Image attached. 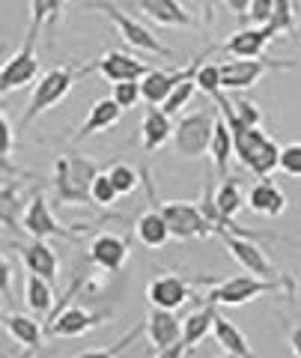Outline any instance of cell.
I'll list each match as a JSON object with an SVG mask.
<instances>
[{
  "label": "cell",
  "mask_w": 301,
  "mask_h": 358,
  "mask_svg": "<svg viewBox=\"0 0 301 358\" xmlns=\"http://www.w3.org/2000/svg\"><path fill=\"white\" fill-rule=\"evenodd\" d=\"M197 90H200V87H197V72H194V75H188L185 81H182L179 87H176L170 96H167V102H164L161 108H164L170 117H173V114H179L182 108H188V102H191V99H194Z\"/></svg>",
  "instance_id": "obj_31"
},
{
  "label": "cell",
  "mask_w": 301,
  "mask_h": 358,
  "mask_svg": "<svg viewBox=\"0 0 301 358\" xmlns=\"http://www.w3.org/2000/svg\"><path fill=\"white\" fill-rule=\"evenodd\" d=\"M66 13V0H30V24L33 27H57Z\"/></svg>",
  "instance_id": "obj_29"
},
{
  "label": "cell",
  "mask_w": 301,
  "mask_h": 358,
  "mask_svg": "<svg viewBox=\"0 0 301 358\" xmlns=\"http://www.w3.org/2000/svg\"><path fill=\"white\" fill-rule=\"evenodd\" d=\"M215 236L224 242V248L230 251V257L244 268V272L260 275V278H286L281 268L265 257V251L260 248V245L254 242L256 236H244V233H233V230H218Z\"/></svg>",
  "instance_id": "obj_9"
},
{
  "label": "cell",
  "mask_w": 301,
  "mask_h": 358,
  "mask_svg": "<svg viewBox=\"0 0 301 358\" xmlns=\"http://www.w3.org/2000/svg\"><path fill=\"white\" fill-rule=\"evenodd\" d=\"M281 171L286 176H301V141H293L281 147Z\"/></svg>",
  "instance_id": "obj_37"
},
{
  "label": "cell",
  "mask_w": 301,
  "mask_h": 358,
  "mask_svg": "<svg viewBox=\"0 0 301 358\" xmlns=\"http://www.w3.org/2000/svg\"><path fill=\"white\" fill-rule=\"evenodd\" d=\"M233 108H236V114H239L244 122H251V126H260V122H263L260 108H256V105L251 102V99H244V96L233 99Z\"/></svg>",
  "instance_id": "obj_39"
},
{
  "label": "cell",
  "mask_w": 301,
  "mask_h": 358,
  "mask_svg": "<svg viewBox=\"0 0 301 358\" xmlns=\"http://www.w3.org/2000/svg\"><path fill=\"white\" fill-rule=\"evenodd\" d=\"M194 284L197 281H185V278H179V275L164 272V275L152 278V281L147 284V299H149L152 308L176 310V308L188 305L191 299H200V296H194V289H191Z\"/></svg>",
  "instance_id": "obj_12"
},
{
  "label": "cell",
  "mask_w": 301,
  "mask_h": 358,
  "mask_svg": "<svg viewBox=\"0 0 301 358\" xmlns=\"http://www.w3.org/2000/svg\"><path fill=\"white\" fill-rule=\"evenodd\" d=\"M81 9H84V13H102V15H108L117 24L122 42L131 45V48L147 51V54H161V57H173V51L167 48V45H161L159 36H155L149 27H143L140 21H135V18H129L117 3H110V0H90V3H84Z\"/></svg>",
  "instance_id": "obj_5"
},
{
  "label": "cell",
  "mask_w": 301,
  "mask_h": 358,
  "mask_svg": "<svg viewBox=\"0 0 301 358\" xmlns=\"http://www.w3.org/2000/svg\"><path fill=\"white\" fill-rule=\"evenodd\" d=\"M78 75H84V69H75V66H54L45 75H39V84L33 87V93L27 99V108H24V114H21L18 129H27L30 122H36L42 114L57 108L63 99L72 93Z\"/></svg>",
  "instance_id": "obj_3"
},
{
  "label": "cell",
  "mask_w": 301,
  "mask_h": 358,
  "mask_svg": "<svg viewBox=\"0 0 301 358\" xmlns=\"http://www.w3.org/2000/svg\"><path fill=\"white\" fill-rule=\"evenodd\" d=\"M281 69H298V63L272 57H236L221 66V84H224V93H242V90L256 87L265 75Z\"/></svg>",
  "instance_id": "obj_6"
},
{
  "label": "cell",
  "mask_w": 301,
  "mask_h": 358,
  "mask_svg": "<svg viewBox=\"0 0 301 358\" xmlns=\"http://www.w3.org/2000/svg\"><path fill=\"white\" fill-rule=\"evenodd\" d=\"M209 155H212V162H215L218 176L224 179L230 173V159L236 155V143H233V129L227 126V120L221 110H218V120H215V134H212V143H209Z\"/></svg>",
  "instance_id": "obj_26"
},
{
  "label": "cell",
  "mask_w": 301,
  "mask_h": 358,
  "mask_svg": "<svg viewBox=\"0 0 301 358\" xmlns=\"http://www.w3.org/2000/svg\"><path fill=\"white\" fill-rule=\"evenodd\" d=\"M147 192H149V200H155V192H152V182L147 179ZM161 209V215L170 227L173 239H203V236H212L215 233V224H212L200 203H185V200H155Z\"/></svg>",
  "instance_id": "obj_4"
},
{
  "label": "cell",
  "mask_w": 301,
  "mask_h": 358,
  "mask_svg": "<svg viewBox=\"0 0 301 358\" xmlns=\"http://www.w3.org/2000/svg\"><path fill=\"white\" fill-rule=\"evenodd\" d=\"M117 185H114V179H110L108 171H98L96 179L90 182V200H93V206H114L117 203Z\"/></svg>",
  "instance_id": "obj_30"
},
{
  "label": "cell",
  "mask_w": 301,
  "mask_h": 358,
  "mask_svg": "<svg viewBox=\"0 0 301 358\" xmlns=\"http://www.w3.org/2000/svg\"><path fill=\"white\" fill-rule=\"evenodd\" d=\"M0 129H3V150H0V155H3V162H9V155H13V141H15V129H13V122L6 120V114L0 117Z\"/></svg>",
  "instance_id": "obj_40"
},
{
  "label": "cell",
  "mask_w": 301,
  "mask_h": 358,
  "mask_svg": "<svg viewBox=\"0 0 301 358\" xmlns=\"http://www.w3.org/2000/svg\"><path fill=\"white\" fill-rule=\"evenodd\" d=\"M135 6L161 27H194L197 21L179 0H135Z\"/></svg>",
  "instance_id": "obj_22"
},
{
  "label": "cell",
  "mask_w": 301,
  "mask_h": 358,
  "mask_svg": "<svg viewBox=\"0 0 301 358\" xmlns=\"http://www.w3.org/2000/svg\"><path fill=\"white\" fill-rule=\"evenodd\" d=\"M108 173H110V179H114V185H117L119 197H122V194H135V192H138V185H140V176H143V173H138L131 164H122V162L110 164V167H108Z\"/></svg>",
  "instance_id": "obj_34"
},
{
  "label": "cell",
  "mask_w": 301,
  "mask_h": 358,
  "mask_svg": "<svg viewBox=\"0 0 301 358\" xmlns=\"http://www.w3.org/2000/svg\"><path fill=\"white\" fill-rule=\"evenodd\" d=\"M218 110L224 114L227 126L233 129V143H236V159L242 167H248L254 171L256 176H272V171L281 167V147L265 134L260 126H251V122H244L236 108H233L230 99L221 93L215 99Z\"/></svg>",
  "instance_id": "obj_1"
},
{
  "label": "cell",
  "mask_w": 301,
  "mask_h": 358,
  "mask_svg": "<svg viewBox=\"0 0 301 358\" xmlns=\"http://www.w3.org/2000/svg\"><path fill=\"white\" fill-rule=\"evenodd\" d=\"M277 36V33L265 24V27H242L236 30L233 36L221 45V51H227L230 57H265V48H269V42Z\"/></svg>",
  "instance_id": "obj_18"
},
{
  "label": "cell",
  "mask_w": 301,
  "mask_h": 358,
  "mask_svg": "<svg viewBox=\"0 0 301 358\" xmlns=\"http://www.w3.org/2000/svg\"><path fill=\"white\" fill-rule=\"evenodd\" d=\"M102 322H105L102 313H93L87 308L69 305V308H63L60 313H54V317H51L48 334H51V338H81V334L93 331L96 326H102Z\"/></svg>",
  "instance_id": "obj_16"
},
{
  "label": "cell",
  "mask_w": 301,
  "mask_h": 358,
  "mask_svg": "<svg viewBox=\"0 0 301 358\" xmlns=\"http://www.w3.org/2000/svg\"><path fill=\"white\" fill-rule=\"evenodd\" d=\"M215 313H218V305H212V301H206L203 308L188 313L182 320V341L176 346H170V350L164 352V358H179L185 352H191L200 341H206V334L212 331V326H215Z\"/></svg>",
  "instance_id": "obj_14"
},
{
  "label": "cell",
  "mask_w": 301,
  "mask_h": 358,
  "mask_svg": "<svg viewBox=\"0 0 301 358\" xmlns=\"http://www.w3.org/2000/svg\"><path fill=\"white\" fill-rule=\"evenodd\" d=\"M21 227H24L33 239H75L78 233L87 230L84 224H78V227H72V230L66 227V224H60L57 218H54L45 194H33L30 197L24 215H21Z\"/></svg>",
  "instance_id": "obj_10"
},
{
  "label": "cell",
  "mask_w": 301,
  "mask_h": 358,
  "mask_svg": "<svg viewBox=\"0 0 301 358\" xmlns=\"http://www.w3.org/2000/svg\"><path fill=\"white\" fill-rule=\"evenodd\" d=\"M295 39H298V42H301V27H298V33H295Z\"/></svg>",
  "instance_id": "obj_44"
},
{
  "label": "cell",
  "mask_w": 301,
  "mask_h": 358,
  "mask_svg": "<svg viewBox=\"0 0 301 358\" xmlns=\"http://www.w3.org/2000/svg\"><path fill=\"white\" fill-rule=\"evenodd\" d=\"M260 296H284L295 299V278H260V275H233V278H218L212 289H206L203 301H212L218 308H239Z\"/></svg>",
  "instance_id": "obj_2"
},
{
  "label": "cell",
  "mask_w": 301,
  "mask_h": 358,
  "mask_svg": "<svg viewBox=\"0 0 301 358\" xmlns=\"http://www.w3.org/2000/svg\"><path fill=\"white\" fill-rule=\"evenodd\" d=\"M36 39H39V27L27 30L24 36V45L3 63V69H0V93L9 96L13 90H21L33 84L39 78V57H36Z\"/></svg>",
  "instance_id": "obj_8"
},
{
  "label": "cell",
  "mask_w": 301,
  "mask_h": 358,
  "mask_svg": "<svg viewBox=\"0 0 301 358\" xmlns=\"http://www.w3.org/2000/svg\"><path fill=\"white\" fill-rule=\"evenodd\" d=\"M289 346H293V355L301 358V326L293 329V334H289Z\"/></svg>",
  "instance_id": "obj_43"
},
{
  "label": "cell",
  "mask_w": 301,
  "mask_h": 358,
  "mask_svg": "<svg viewBox=\"0 0 301 358\" xmlns=\"http://www.w3.org/2000/svg\"><path fill=\"white\" fill-rule=\"evenodd\" d=\"M98 72L105 81L117 84V81H140L143 75L149 72V66L143 63L135 54H126V51H105L93 66H84V75Z\"/></svg>",
  "instance_id": "obj_11"
},
{
  "label": "cell",
  "mask_w": 301,
  "mask_h": 358,
  "mask_svg": "<svg viewBox=\"0 0 301 358\" xmlns=\"http://www.w3.org/2000/svg\"><path fill=\"white\" fill-rule=\"evenodd\" d=\"M0 268H3V301H9L13 299V266H9L6 257H3V266Z\"/></svg>",
  "instance_id": "obj_42"
},
{
  "label": "cell",
  "mask_w": 301,
  "mask_h": 358,
  "mask_svg": "<svg viewBox=\"0 0 301 358\" xmlns=\"http://www.w3.org/2000/svg\"><path fill=\"white\" fill-rule=\"evenodd\" d=\"M18 251H21V263H24L27 272L48 278L51 284L57 281V275H60V260H57V251H54L45 239H33V242H27V245H18Z\"/></svg>",
  "instance_id": "obj_21"
},
{
  "label": "cell",
  "mask_w": 301,
  "mask_h": 358,
  "mask_svg": "<svg viewBox=\"0 0 301 358\" xmlns=\"http://www.w3.org/2000/svg\"><path fill=\"white\" fill-rule=\"evenodd\" d=\"M24 301H27V310H30V313H36V317H45V313H51L54 289H51V281H48V278L27 272V281H24Z\"/></svg>",
  "instance_id": "obj_28"
},
{
  "label": "cell",
  "mask_w": 301,
  "mask_h": 358,
  "mask_svg": "<svg viewBox=\"0 0 301 358\" xmlns=\"http://www.w3.org/2000/svg\"><path fill=\"white\" fill-rule=\"evenodd\" d=\"M173 120L161 105H147L143 108V122H140V138H143V150L155 152L161 150L167 141H173Z\"/></svg>",
  "instance_id": "obj_20"
},
{
  "label": "cell",
  "mask_w": 301,
  "mask_h": 358,
  "mask_svg": "<svg viewBox=\"0 0 301 358\" xmlns=\"http://www.w3.org/2000/svg\"><path fill=\"white\" fill-rule=\"evenodd\" d=\"M248 209L254 215H263V218H277L286 212V194L284 188L274 182L269 176H260L256 182L251 185L248 192Z\"/></svg>",
  "instance_id": "obj_19"
},
{
  "label": "cell",
  "mask_w": 301,
  "mask_h": 358,
  "mask_svg": "<svg viewBox=\"0 0 301 358\" xmlns=\"http://www.w3.org/2000/svg\"><path fill=\"white\" fill-rule=\"evenodd\" d=\"M197 87L215 102V99L224 93V84H221V66L218 63H203L197 69Z\"/></svg>",
  "instance_id": "obj_35"
},
{
  "label": "cell",
  "mask_w": 301,
  "mask_h": 358,
  "mask_svg": "<svg viewBox=\"0 0 301 358\" xmlns=\"http://www.w3.org/2000/svg\"><path fill=\"white\" fill-rule=\"evenodd\" d=\"M110 96H114L122 108H135L143 99V87H140V81H117L110 87Z\"/></svg>",
  "instance_id": "obj_36"
},
{
  "label": "cell",
  "mask_w": 301,
  "mask_h": 358,
  "mask_svg": "<svg viewBox=\"0 0 301 358\" xmlns=\"http://www.w3.org/2000/svg\"><path fill=\"white\" fill-rule=\"evenodd\" d=\"M122 110H126V108H122L114 96H105V99H98V102H93L90 110H87L84 122L75 129L72 143H81V141L93 138V134H98V131L114 129L117 122H119V117H122Z\"/></svg>",
  "instance_id": "obj_17"
},
{
  "label": "cell",
  "mask_w": 301,
  "mask_h": 358,
  "mask_svg": "<svg viewBox=\"0 0 301 358\" xmlns=\"http://www.w3.org/2000/svg\"><path fill=\"white\" fill-rule=\"evenodd\" d=\"M129 254H131L129 251V239L117 236V233H98V236H93V242L87 245V257H90V263L98 266L102 272H110V275L122 272Z\"/></svg>",
  "instance_id": "obj_13"
},
{
  "label": "cell",
  "mask_w": 301,
  "mask_h": 358,
  "mask_svg": "<svg viewBox=\"0 0 301 358\" xmlns=\"http://www.w3.org/2000/svg\"><path fill=\"white\" fill-rule=\"evenodd\" d=\"M66 164H69V173L75 182L81 185L84 192H90V182L98 173V164L93 159H87V155H66Z\"/></svg>",
  "instance_id": "obj_33"
},
{
  "label": "cell",
  "mask_w": 301,
  "mask_h": 358,
  "mask_svg": "<svg viewBox=\"0 0 301 358\" xmlns=\"http://www.w3.org/2000/svg\"><path fill=\"white\" fill-rule=\"evenodd\" d=\"M51 185H54V194H57V203L60 206H87V203H93L90 192H84V188L72 179L69 164H66V155H60L57 164H54Z\"/></svg>",
  "instance_id": "obj_25"
},
{
  "label": "cell",
  "mask_w": 301,
  "mask_h": 358,
  "mask_svg": "<svg viewBox=\"0 0 301 358\" xmlns=\"http://www.w3.org/2000/svg\"><path fill=\"white\" fill-rule=\"evenodd\" d=\"M277 36L286 33V36H295L298 27H295V3L293 0H274V18L269 24Z\"/></svg>",
  "instance_id": "obj_32"
},
{
  "label": "cell",
  "mask_w": 301,
  "mask_h": 358,
  "mask_svg": "<svg viewBox=\"0 0 301 358\" xmlns=\"http://www.w3.org/2000/svg\"><path fill=\"white\" fill-rule=\"evenodd\" d=\"M143 331H147L149 343L155 346V352L164 355L170 346L182 341V320L167 308H152L147 322H143Z\"/></svg>",
  "instance_id": "obj_15"
},
{
  "label": "cell",
  "mask_w": 301,
  "mask_h": 358,
  "mask_svg": "<svg viewBox=\"0 0 301 358\" xmlns=\"http://www.w3.org/2000/svg\"><path fill=\"white\" fill-rule=\"evenodd\" d=\"M3 329L9 331L18 346H24L27 352H39L45 346V334H42L39 322L27 317V313H3Z\"/></svg>",
  "instance_id": "obj_24"
},
{
  "label": "cell",
  "mask_w": 301,
  "mask_h": 358,
  "mask_svg": "<svg viewBox=\"0 0 301 358\" xmlns=\"http://www.w3.org/2000/svg\"><path fill=\"white\" fill-rule=\"evenodd\" d=\"M212 334H215V341L218 346L224 350L227 355H236V358H251L254 350H251V343L248 338L239 331V326L233 320L227 317H221V313H215V326H212Z\"/></svg>",
  "instance_id": "obj_27"
},
{
  "label": "cell",
  "mask_w": 301,
  "mask_h": 358,
  "mask_svg": "<svg viewBox=\"0 0 301 358\" xmlns=\"http://www.w3.org/2000/svg\"><path fill=\"white\" fill-rule=\"evenodd\" d=\"M274 18V0H251V9H248V21L256 27H265L272 24Z\"/></svg>",
  "instance_id": "obj_38"
},
{
  "label": "cell",
  "mask_w": 301,
  "mask_h": 358,
  "mask_svg": "<svg viewBox=\"0 0 301 358\" xmlns=\"http://www.w3.org/2000/svg\"><path fill=\"white\" fill-rule=\"evenodd\" d=\"M152 203H155V200H152ZM135 236H138V242L143 245V248H164L167 239H173V233H170V227H167V221L161 215L159 203L149 206L147 212H140V215H138V221H135Z\"/></svg>",
  "instance_id": "obj_23"
},
{
  "label": "cell",
  "mask_w": 301,
  "mask_h": 358,
  "mask_svg": "<svg viewBox=\"0 0 301 358\" xmlns=\"http://www.w3.org/2000/svg\"><path fill=\"white\" fill-rule=\"evenodd\" d=\"M215 114L212 110H197V114H185L173 129V150L182 159H200L209 152L212 134H215Z\"/></svg>",
  "instance_id": "obj_7"
},
{
  "label": "cell",
  "mask_w": 301,
  "mask_h": 358,
  "mask_svg": "<svg viewBox=\"0 0 301 358\" xmlns=\"http://www.w3.org/2000/svg\"><path fill=\"white\" fill-rule=\"evenodd\" d=\"M224 3L233 9V15H236L242 24L248 21V9H251V0H224Z\"/></svg>",
  "instance_id": "obj_41"
}]
</instances>
